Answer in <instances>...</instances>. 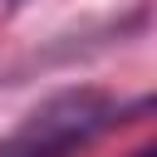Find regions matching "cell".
<instances>
[{"label": "cell", "mask_w": 157, "mask_h": 157, "mask_svg": "<svg viewBox=\"0 0 157 157\" xmlns=\"http://www.w3.org/2000/svg\"><path fill=\"white\" fill-rule=\"evenodd\" d=\"M118 123V108L93 93V88H74V93H59L49 103H39L5 142H0V157H69L78 147H88L103 128Z\"/></svg>", "instance_id": "obj_1"}, {"label": "cell", "mask_w": 157, "mask_h": 157, "mask_svg": "<svg viewBox=\"0 0 157 157\" xmlns=\"http://www.w3.org/2000/svg\"><path fill=\"white\" fill-rule=\"evenodd\" d=\"M132 157H157V147H142V152H132Z\"/></svg>", "instance_id": "obj_2"}]
</instances>
